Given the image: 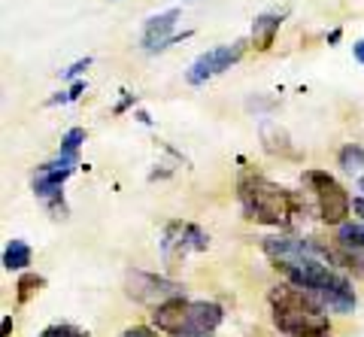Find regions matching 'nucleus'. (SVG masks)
Instances as JSON below:
<instances>
[{"mask_svg":"<svg viewBox=\"0 0 364 337\" xmlns=\"http://www.w3.org/2000/svg\"><path fill=\"white\" fill-rule=\"evenodd\" d=\"M82 92H85V82H76V85L70 88V92H64L61 97H52V104H67V100H76Z\"/></svg>","mask_w":364,"mask_h":337,"instance_id":"nucleus-17","label":"nucleus"},{"mask_svg":"<svg viewBox=\"0 0 364 337\" xmlns=\"http://www.w3.org/2000/svg\"><path fill=\"white\" fill-rule=\"evenodd\" d=\"M179 18V9H167L161 16H152L146 21L143 28V49L146 52H161L167 46H173V43L191 37V33H173V25Z\"/></svg>","mask_w":364,"mask_h":337,"instance_id":"nucleus-9","label":"nucleus"},{"mask_svg":"<svg viewBox=\"0 0 364 337\" xmlns=\"http://www.w3.org/2000/svg\"><path fill=\"white\" fill-rule=\"evenodd\" d=\"M306 183H310L313 192H316L318 219H322L325 225H343L349 210H352V200H349L346 188L340 186L328 171H310L306 173Z\"/></svg>","mask_w":364,"mask_h":337,"instance_id":"nucleus-5","label":"nucleus"},{"mask_svg":"<svg viewBox=\"0 0 364 337\" xmlns=\"http://www.w3.org/2000/svg\"><path fill=\"white\" fill-rule=\"evenodd\" d=\"M340 167L349 173H355L364 167V152L358 149V146H346V149H340Z\"/></svg>","mask_w":364,"mask_h":337,"instance_id":"nucleus-15","label":"nucleus"},{"mask_svg":"<svg viewBox=\"0 0 364 337\" xmlns=\"http://www.w3.org/2000/svg\"><path fill=\"white\" fill-rule=\"evenodd\" d=\"M243 49H246V43L243 40H234L231 46H215L210 52H203L200 58L188 67V73H186L188 85H200V82L213 80V76H219L222 70H228L231 64H237V61L243 58Z\"/></svg>","mask_w":364,"mask_h":337,"instance_id":"nucleus-6","label":"nucleus"},{"mask_svg":"<svg viewBox=\"0 0 364 337\" xmlns=\"http://www.w3.org/2000/svg\"><path fill=\"white\" fill-rule=\"evenodd\" d=\"M31 264V246L25 240H13L4 252V267L6 271H25Z\"/></svg>","mask_w":364,"mask_h":337,"instance_id":"nucleus-12","label":"nucleus"},{"mask_svg":"<svg viewBox=\"0 0 364 337\" xmlns=\"http://www.w3.org/2000/svg\"><path fill=\"white\" fill-rule=\"evenodd\" d=\"M352 55H355V61L364 64V40H358L355 46H352Z\"/></svg>","mask_w":364,"mask_h":337,"instance_id":"nucleus-20","label":"nucleus"},{"mask_svg":"<svg viewBox=\"0 0 364 337\" xmlns=\"http://www.w3.org/2000/svg\"><path fill=\"white\" fill-rule=\"evenodd\" d=\"M88 64H91V58H79V61L70 67V70H64V76H67V80H73V76H79V73H82Z\"/></svg>","mask_w":364,"mask_h":337,"instance_id":"nucleus-19","label":"nucleus"},{"mask_svg":"<svg viewBox=\"0 0 364 337\" xmlns=\"http://www.w3.org/2000/svg\"><path fill=\"white\" fill-rule=\"evenodd\" d=\"M270 316L273 325L289 337H328L331 334V319L328 310L318 304L313 295H306L298 286H273L270 289Z\"/></svg>","mask_w":364,"mask_h":337,"instance_id":"nucleus-1","label":"nucleus"},{"mask_svg":"<svg viewBox=\"0 0 364 337\" xmlns=\"http://www.w3.org/2000/svg\"><path fill=\"white\" fill-rule=\"evenodd\" d=\"M337 262H343L355 274H364V225L343 222L337 231Z\"/></svg>","mask_w":364,"mask_h":337,"instance_id":"nucleus-10","label":"nucleus"},{"mask_svg":"<svg viewBox=\"0 0 364 337\" xmlns=\"http://www.w3.org/2000/svg\"><path fill=\"white\" fill-rule=\"evenodd\" d=\"M128 295L134 301H143V304H152V307L164 304V301L182 298L179 295V283L164 279V277H155V274H143V271L128 274Z\"/></svg>","mask_w":364,"mask_h":337,"instance_id":"nucleus-8","label":"nucleus"},{"mask_svg":"<svg viewBox=\"0 0 364 337\" xmlns=\"http://www.w3.org/2000/svg\"><path fill=\"white\" fill-rule=\"evenodd\" d=\"M237 192H240V204H243L246 219H252L258 225L286 228V225H291V219L304 210L298 195H291L289 188L270 183V179H264L261 173H249L246 171L240 176Z\"/></svg>","mask_w":364,"mask_h":337,"instance_id":"nucleus-3","label":"nucleus"},{"mask_svg":"<svg viewBox=\"0 0 364 337\" xmlns=\"http://www.w3.org/2000/svg\"><path fill=\"white\" fill-rule=\"evenodd\" d=\"M361 192H364V176H361ZM361 200H364V195H361Z\"/></svg>","mask_w":364,"mask_h":337,"instance_id":"nucleus-21","label":"nucleus"},{"mask_svg":"<svg viewBox=\"0 0 364 337\" xmlns=\"http://www.w3.org/2000/svg\"><path fill=\"white\" fill-rule=\"evenodd\" d=\"M210 246V237L191 222H170L161 234L164 258H182L186 252H200Z\"/></svg>","mask_w":364,"mask_h":337,"instance_id":"nucleus-7","label":"nucleus"},{"mask_svg":"<svg viewBox=\"0 0 364 337\" xmlns=\"http://www.w3.org/2000/svg\"><path fill=\"white\" fill-rule=\"evenodd\" d=\"M82 143H85V131L82 128H70V131L64 134L58 155H67V159H76L79 161V149H82Z\"/></svg>","mask_w":364,"mask_h":337,"instance_id":"nucleus-13","label":"nucleus"},{"mask_svg":"<svg viewBox=\"0 0 364 337\" xmlns=\"http://www.w3.org/2000/svg\"><path fill=\"white\" fill-rule=\"evenodd\" d=\"M122 337H161V334L152 331V328H146V325H134V328H128Z\"/></svg>","mask_w":364,"mask_h":337,"instance_id":"nucleus-18","label":"nucleus"},{"mask_svg":"<svg viewBox=\"0 0 364 337\" xmlns=\"http://www.w3.org/2000/svg\"><path fill=\"white\" fill-rule=\"evenodd\" d=\"M289 16V9H279V13H264V16H258L255 18V25H252V43H255V49H270L273 46V37H277V31L282 25V18Z\"/></svg>","mask_w":364,"mask_h":337,"instance_id":"nucleus-11","label":"nucleus"},{"mask_svg":"<svg viewBox=\"0 0 364 337\" xmlns=\"http://www.w3.org/2000/svg\"><path fill=\"white\" fill-rule=\"evenodd\" d=\"M325 255H316V258H310V262H301V264L279 267V271L286 274V279L291 286H298V289L306 291V295H313L325 310L343 313L346 316V313H352L358 304L355 289H352V283L343 274H337L334 267L325 262Z\"/></svg>","mask_w":364,"mask_h":337,"instance_id":"nucleus-2","label":"nucleus"},{"mask_svg":"<svg viewBox=\"0 0 364 337\" xmlns=\"http://www.w3.org/2000/svg\"><path fill=\"white\" fill-rule=\"evenodd\" d=\"M40 337H88V331L79 328V325H73V322H55V325H49V328H43Z\"/></svg>","mask_w":364,"mask_h":337,"instance_id":"nucleus-14","label":"nucleus"},{"mask_svg":"<svg viewBox=\"0 0 364 337\" xmlns=\"http://www.w3.org/2000/svg\"><path fill=\"white\" fill-rule=\"evenodd\" d=\"M225 310L213 301H188L173 298L152 307V322L158 331L173 337H207L222 325Z\"/></svg>","mask_w":364,"mask_h":337,"instance_id":"nucleus-4","label":"nucleus"},{"mask_svg":"<svg viewBox=\"0 0 364 337\" xmlns=\"http://www.w3.org/2000/svg\"><path fill=\"white\" fill-rule=\"evenodd\" d=\"M43 286V277H37V274H25V277H21L18 279V301H21V304H25V301H31V295H33V291H37Z\"/></svg>","mask_w":364,"mask_h":337,"instance_id":"nucleus-16","label":"nucleus"}]
</instances>
